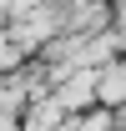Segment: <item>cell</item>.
I'll list each match as a JSON object with an SVG mask.
<instances>
[{
	"label": "cell",
	"instance_id": "1",
	"mask_svg": "<svg viewBox=\"0 0 126 131\" xmlns=\"http://www.w3.org/2000/svg\"><path fill=\"white\" fill-rule=\"evenodd\" d=\"M96 101L106 111H121L126 106V56H111V61L96 66Z\"/></svg>",
	"mask_w": 126,
	"mask_h": 131
},
{
	"label": "cell",
	"instance_id": "2",
	"mask_svg": "<svg viewBox=\"0 0 126 131\" xmlns=\"http://www.w3.org/2000/svg\"><path fill=\"white\" fill-rule=\"evenodd\" d=\"M121 131H126V106H121Z\"/></svg>",
	"mask_w": 126,
	"mask_h": 131
}]
</instances>
